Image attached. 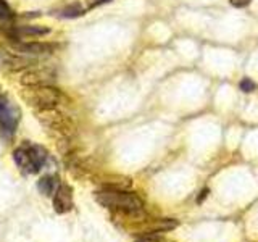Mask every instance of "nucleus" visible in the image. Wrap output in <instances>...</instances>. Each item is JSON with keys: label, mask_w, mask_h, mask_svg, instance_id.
I'll return each mask as SVG.
<instances>
[{"label": "nucleus", "mask_w": 258, "mask_h": 242, "mask_svg": "<svg viewBox=\"0 0 258 242\" xmlns=\"http://www.w3.org/2000/svg\"><path fill=\"white\" fill-rule=\"evenodd\" d=\"M95 199L105 208H110L113 212L121 213L124 216H136L144 213V202L134 192H127L123 189L107 188L95 194Z\"/></svg>", "instance_id": "1"}, {"label": "nucleus", "mask_w": 258, "mask_h": 242, "mask_svg": "<svg viewBox=\"0 0 258 242\" xmlns=\"http://www.w3.org/2000/svg\"><path fill=\"white\" fill-rule=\"evenodd\" d=\"M13 160L23 174H34L44 168L47 161V152L40 145L26 142L13 152Z\"/></svg>", "instance_id": "2"}, {"label": "nucleus", "mask_w": 258, "mask_h": 242, "mask_svg": "<svg viewBox=\"0 0 258 242\" xmlns=\"http://www.w3.org/2000/svg\"><path fill=\"white\" fill-rule=\"evenodd\" d=\"M21 97L26 100L31 107L37 108L39 111L52 110L60 102L58 89L52 86H24L21 91Z\"/></svg>", "instance_id": "3"}, {"label": "nucleus", "mask_w": 258, "mask_h": 242, "mask_svg": "<svg viewBox=\"0 0 258 242\" xmlns=\"http://www.w3.org/2000/svg\"><path fill=\"white\" fill-rule=\"evenodd\" d=\"M20 121V111L15 105L7 99V95L0 89V134L5 139L15 136L16 126Z\"/></svg>", "instance_id": "4"}, {"label": "nucleus", "mask_w": 258, "mask_h": 242, "mask_svg": "<svg viewBox=\"0 0 258 242\" xmlns=\"http://www.w3.org/2000/svg\"><path fill=\"white\" fill-rule=\"evenodd\" d=\"M55 79V73L50 68H29L23 73L21 84L23 86H50V83Z\"/></svg>", "instance_id": "5"}, {"label": "nucleus", "mask_w": 258, "mask_h": 242, "mask_svg": "<svg viewBox=\"0 0 258 242\" xmlns=\"http://www.w3.org/2000/svg\"><path fill=\"white\" fill-rule=\"evenodd\" d=\"M53 208L56 213H67L73 208V191L70 186L60 184L53 196Z\"/></svg>", "instance_id": "6"}, {"label": "nucleus", "mask_w": 258, "mask_h": 242, "mask_svg": "<svg viewBox=\"0 0 258 242\" xmlns=\"http://www.w3.org/2000/svg\"><path fill=\"white\" fill-rule=\"evenodd\" d=\"M16 53L21 55H31V56H44L50 55L53 52V45L44 44V42H21L15 45Z\"/></svg>", "instance_id": "7"}, {"label": "nucleus", "mask_w": 258, "mask_h": 242, "mask_svg": "<svg viewBox=\"0 0 258 242\" xmlns=\"http://www.w3.org/2000/svg\"><path fill=\"white\" fill-rule=\"evenodd\" d=\"M15 36H18L21 39L24 37H42L47 36L50 29L45 26H34V24H26V26H18L15 31Z\"/></svg>", "instance_id": "8"}, {"label": "nucleus", "mask_w": 258, "mask_h": 242, "mask_svg": "<svg viewBox=\"0 0 258 242\" xmlns=\"http://www.w3.org/2000/svg\"><path fill=\"white\" fill-rule=\"evenodd\" d=\"M58 188H60L58 177H56V176H52V174L40 177L39 183H37V189H39L40 192H42L44 196H47V197L55 196V192H56V189H58Z\"/></svg>", "instance_id": "9"}, {"label": "nucleus", "mask_w": 258, "mask_h": 242, "mask_svg": "<svg viewBox=\"0 0 258 242\" xmlns=\"http://www.w3.org/2000/svg\"><path fill=\"white\" fill-rule=\"evenodd\" d=\"M84 15V8L81 7L79 4H71L67 8H63L60 16L61 18H78V16Z\"/></svg>", "instance_id": "10"}, {"label": "nucleus", "mask_w": 258, "mask_h": 242, "mask_svg": "<svg viewBox=\"0 0 258 242\" xmlns=\"http://www.w3.org/2000/svg\"><path fill=\"white\" fill-rule=\"evenodd\" d=\"M134 242H171L165 239L163 236H160V234H145V236L136 239Z\"/></svg>", "instance_id": "11"}, {"label": "nucleus", "mask_w": 258, "mask_h": 242, "mask_svg": "<svg viewBox=\"0 0 258 242\" xmlns=\"http://www.w3.org/2000/svg\"><path fill=\"white\" fill-rule=\"evenodd\" d=\"M239 87H240V91H242V92H253L255 89H256V84H255L250 78H244V79L240 81Z\"/></svg>", "instance_id": "12"}, {"label": "nucleus", "mask_w": 258, "mask_h": 242, "mask_svg": "<svg viewBox=\"0 0 258 242\" xmlns=\"http://www.w3.org/2000/svg\"><path fill=\"white\" fill-rule=\"evenodd\" d=\"M12 16V10L5 0H0V20H8Z\"/></svg>", "instance_id": "13"}, {"label": "nucleus", "mask_w": 258, "mask_h": 242, "mask_svg": "<svg viewBox=\"0 0 258 242\" xmlns=\"http://www.w3.org/2000/svg\"><path fill=\"white\" fill-rule=\"evenodd\" d=\"M111 0H89V10H92V8H97L100 5H105V4H110Z\"/></svg>", "instance_id": "14"}, {"label": "nucleus", "mask_w": 258, "mask_h": 242, "mask_svg": "<svg viewBox=\"0 0 258 242\" xmlns=\"http://www.w3.org/2000/svg\"><path fill=\"white\" fill-rule=\"evenodd\" d=\"M252 0H231V5L236 7V8H244L247 5H250Z\"/></svg>", "instance_id": "15"}]
</instances>
